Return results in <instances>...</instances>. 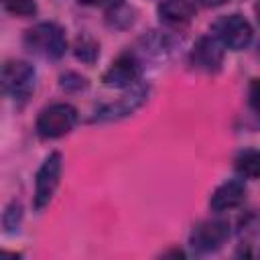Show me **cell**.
Masks as SVG:
<instances>
[{"label":"cell","instance_id":"obj_21","mask_svg":"<svg viewBox=\"0 0 260 260\" xmlns=\"http://www.w3.org/2000/svg\"><path fill=\"white\" fill-rule=\"evenodd\" d=\"M197 4H201V6H205V8H215V6H221V4H225L228 0H195Z\"/></svg>","mask_w":260,"mask_h":260},{"label":"cell","instance_id":"obj_5","mask_svg":"<svg viewBox=\"0 0 260 260\" xmlns=\"http://www.w3.org/2000/svg\"><path fill=\"white\" fill-rule=\"evenodd\" d=\"M61 171H63V156L57 150L51 152L39 167L35 177V195H32V205L37 211L45 209L51 203L61 181Z\"/></svg>","mask_w":260,"mask_h":260},{"label":"cell","instance_id":"obj_2","mask_svg":"<svg viewBox=\"0 0 260 260\" xmlns=\"http://www.w3.org/2000/svg\"><path fill=\"white\" fill-rule=\"evenodd\" d=\"M77 118H79L77 110L71 104L57 102V104H51L41 110V114L35 122V130L45 140L61 138L73 130V126L77 124Z\"/></svg>","mask_w":260,"mask_h":260},{"label":"cell","instance_id":"obj_15","mask_svg":"<svg viewBox=\"0 0 260 260\" xmlns=\"http://www.w3.org/2000/svg\"><path fill=\"white\" fill-rule=\"evenodd\" d=\"M20 219H22V207L18 201H12L6 205L4 213H2V225H4V232L6 234H14L18 232V225H20Z\"/></svg>","mask_w":260,"mask_h":260},{"label":"cell","instance_id":"obj_10","mask_svg":"<svg viewBox=\"0 0 260 260\" xmlns=\"http://www.w3.org/2000/svg\"><path fill=\"white\" fill-rule=\"evenodd\" d=\"M246 199V185L242 179H228L223 181L209 197V207L215 213L236 209Z\"/></svg>","mask_w":260,"mask_h":260},{"label":"cell","instance_id":"obj_17","mask_svg":"<svg viewBox=\"0 0 260 260\" xmlns=\"http://www.w3.org/2000/svg\"><path fill=\"white\" fill-rule=\"evenodd\" d=\"M2 8L14 16H32L37 12L35 0H2Z\"/></svg>","mask_w":260,"mask_h":260},{"label":"cell","instance_id":"obj_13","mask_svg":"<svg viewBox=\"0 0 260 260\" xmlns=\"http://www.w3.org/2000/svg\"><path fill=\"white\" fill-rule=\"evenodd\" d=\"M234 167L242 179H260V150L258 148L240 150L236 154Z\"/></svg>","mask_w":260,"mask_h":260},{"label":"cell","instance_id":"obj_20","mask_svg":"<svg viewBox=\"0 0 260 260\" xmlns=\"http://www.w3.org/2000/svg\"><path fill=\"white\" fill-rule=\"evenodd\" d=\"M77 2L83 6H100V8H108V10L122 4V0H77Z\"/></svg>","mask_w":260,"mask_h":260},{"label":"cell","instance_id":"obj_9","mask_svg":"<svg viewBox=\"0 0 260 260\" xmlns=\"http://www.w3.org/2000/svg\"><path fill=\"white\" fill-rule=\"evenodd\" d=\"M189 65L201 73H217L223 65V45L213 37H199L189 53Z\"/></svg>","mask_w":260,"mask_h":260},{"label":"cell","instance_id":"obj_11","mask_svg":"<svg viewBox=\"0 0 260 260\" xmlns=\"http://www.w3.org/2000/svg\"><path fill=\"white\" fill-rule=\"evenodd\" d=\"M162 24L171 28H181L189 24L195 16V4L191 0H162L156 8Z\"/></svg>","mask_w":260,"mask_h":260},{"label":"cell","instance_id":"obj_12","mask_svg":"<svg viewBox=\"0 0 260 260\" xmlns=\"http://www.w3.org/2000/svg\"><path fill=\"white\" fill-rule=\"evenodd\" d=\"M177 47V41L173 35L162 30H148L138 39V49L142 55L152 59H167Z\"/></svg>","mask_w":260,"mask_h":260},{"label":"cell","instance_id":"obj_4","mask_svg":"<svg viewBox=\"0 0 260 260\" xmlns=\"http://www.w3.org/2000/svg\"><path fill=\"white\" fill-rule=\"evenodd\" d=\"M148 85L138 81L136 85L128 87L116 102L112 104H104V106H98V110L93 112L91 116V122H114V120H122L130 114H134L138 108L144 106V102L148 100Z\"/></svg>","mask_w":260,"mask_h":260},{"label":"cell","instance_id":"obj_6","mask_svg":"<svg viewBox=\"0 0 260 260\" xmlns=\"http://www.w3.org/2000/svg\"><path fill=\"white\" fill-rule=\"evenodd\" d=\"M211 32H213V37L223 47H228L232 51H242L252 41V26H250V22L242 14H238V12L219 16L211 24Z\"/></svg>","mask_w":260,"mask_h":260},{"label":"cell","instance_id":"obj_14","mask_svg":"<svg viewBox=\"0 0 260 260\" xmlns=\"http://www.w3.org/2000/svg\"><path fill=\"white\" fill-rule=\"evenodd\" d=\"M73 55L81 63L91 65L100 57V43L89 35H79L75 39V45H73Z\"/></svg>","mask_w":260,"mask_h":260},{"label":"cell","instance_id":"obj_18","mask_svg":"<svg viewBox=\"0 0 260 260\" xmlns=\"http://www.w3.org/2000/svg\"><path fill=\"white\" fill-rule=\"evenodd\" d=\"M248 106L260 120V77L252 79L248 85Z\"/></svg>","mask_w":260,"mask_h":260},{"label":"cell","instance_id":"obj_8","mask_svg":"<svg viewBox=\"0 0 260 260\" xmlns=\"http://www.w3.org/2000/svg\"><path fill=\"white\" fill-rule=\"evenodd\" d=\"M140 75H142V67H140L138 57L134 53H122L104 71L102 81H104L106 87L128 89V87H132L140 81Z\"/></svg>","mask_w":260,"mask_h":260},{"label":"cell","instance_id":"obj_7","mask_svg":"<svg viewBox=\"0 0 260 260\" xmlns=\"http://www.w3.org/2000/svg\"><path fill=\"white\" fill-rule=\"evenodd\" d=\"M230 238V223L225 219H203L193 225L189 234V246L199 254L219 250Z\"/></svg>","mask_w":260,"mask_h":260},{"label":"cell","instance_id":"obj_22","mask_svg":"<svg viewBox=\"0 0 260 260\" xmlns=\"http://www.w3.org/2000/svg\"><path fill=\"white\" fill-rule=\"evenodd\" d=\"M256 14H258V20H260V2L256 4Z\"/></svg>","mask_w":260,"mask_h":260},{"label":"cell","instance_id":"obj_19","mask_svg":"<svg viewBox=\"0 0 260 260\" xmlns=\"http://www.w3.org/2000/svg\"><path fill=\"white\" fill-rule=\"evenodd\" d=\"M61 87L63 89H75V91H79V89L87 87V81H85V77H81L77 73H65V75H61Z\"/></svg>","mask_w":260,"mask_h":260},{"label":"cell","instance_id":"obj_3","mask_svg":"<svg viewBox=\"0 0 260 260\" xmlns=\"http://www.w3.org/2000/svg\"><path fill=\"white\" fill-rule=\"evenodd\" d=\"M2 91L14 102H26L35 89L37 71L30 63L20 59H8L2 65Z\"/></svg>","mask_w":260,"mask_h":260},{"label":"cell","instance_id":"obj_1","mask_svg":"<svg viewBox=\"0 0 260 260\" xmlns=\"http://www.w3.org/2000/svg\"><path fill=\"white\" fill-rule=\"evenodd\" d=\"M22 45L37 57L59 59L67 51V35L57 22H39L24 32Z\"/></svg>","mask_w":260,"mask_h":260},{"label":"cell","instance_id":"obj_16","mask_svg":"<svg viewBox=\"0 0 260 260\" xmlns=\"http://www.w3.org/2000/svg\"><path fill=\"white\" fill-rule=\"evenodd\" d=\"M108 22L114 24V26H118V28L130 26V24L134 22V10L128 8V6L122 2V4H118V6H114V8L108 10Z\"/></svg>","mask_w":260,"mask_h":260}]
</instances>
